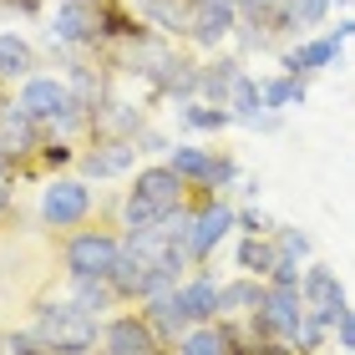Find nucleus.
Segmentation results:
<instances>
[{"label":"nucleus","instance_id":"f3484780","mask_svg":"<svg viewBox=\"0 0 355 355\" xmlns=\"http://www.w3.org/2000/svg\"><path fill=\"white\" fill-rule=\"evenodd\" d=\"M153 96H173V102H193L198 96V61L173 51V61L153 76Z\"/></svg>","mask_w":355,"mask_h":355},{"label":"nucleus","instance_id":"0eeeda50","mask_svg":"<svg viewBox=\"0 0 355 355\" xmlns=\"http://www.w3.org/2000/svg\"><path fill=\"white\" fill-rule=\"evenodd\" d=\"M15 102H21V112H26V117H36L41 127H56L67 112H76L67 76H46V71L26 76V82L15 87Z\"/></svg>","mask_w":355,"mask_h":355},{"label":"nucleus","instance_id":"9d476101","mask_svg":"<svg viewBox=\"0 0 355 355\" xmlns=\"http://www.w3.org/2000/svg\"><path fill=\"white\" fill-rule=\"evenodd\" d=\"M137 142L132 137H92V148L76 153V168H82V178H122V173H132L137 168Z\"/></svg>","mask_w":355,"mask_h":355},{"label":"nucleus","instance_id":"7ed1b4c3","mask_svg":"<svg viewBox=\"0 0 355 355\" xmlns=\"http://www.w3.org/2000/svg\"><path fill=\"white\" fill-rule=\"evenodd\" d=\"M107 36V0H51L46 46L61 51H92Z\"/></svg>","mask_w":355,"mask_h":355},{"label":"nucleus","instance_id":"2eb2a0df","mask_svg":"<svg viewBox=\"0 0 355 355\" xmlns=\"http://www.w3.org/2000/svg\"><path fill=\"white\" fill-rule=\"evenodd\" d=\"M244 56H214V61H198V102H214V107H229V92L234 82L244 76Z\"/></svg>","mask_w":355,"mask_h":355},{"label":"nucleus","instance_id":"a878e982","mask_svg":"<svg viewBox=\"0 0 355 355\" xmlns=\"http://www.w3.org/2000/svg\"><path fill=\"white\" fill-rule=\"evenodd\" d=\"M274 249L284 254V259H295V264H310V254H315V244H310V234H300V229H284V223H274Z\"/></svg>","mask_w":355,"mask_h":355},{"label":"nucleus","instance_id":"7c9ffc66","mask_svg":"<svg viewBox=\"0 0 355 355\" xmlns=\"http://www.w3.org/2000/svg\"><path fill=\"white\" fill-rule=\"evenodd\" d=\"M330 31H335V36H340V41H350V36H355V21L345 15V21H340V26H330Z\"/></svg>","mask_w":355,"mask_h":355},{"label":"nucleus","instance_id":"4be33fe9","mask_svg":"<svg viewBox=\"0 0 355 355\" xmlns=\"http://www.w3.org/2000/svg\"><path fill=\"white\" fill-rule=\"evenodd\" d=\"M259 92H264V107H274V112L304 107V96H310V87H304L300 76H289V71H274V76H259Z\"/></svg>","mask_w":355,"mask_h":355},{"label":"nucleus","instance_id":"dca6fc26","mask_svg":"<svg viewBox=\"0 0 355 355\" xmlns=\"http://www.w3.org/2000/svg\"><path fill=\"white\" fill-rule=\"evenodd\" d=\"M41 51L31 46L21 31H0V87H21L26 76H36Z\"/></svg>","mask_w":355,"mask_h":355},{"label":"nucleus","instance_id":"c756f323","mask_svg":"<svg viewBox=\"0 0 355 355\" xmlns=\"http://www.w3.org/2000/svg\"><path fill=\"white\" fill-rule=\"evenodd\" d=\"M132 142H137V153H142V157H153V153H168V148H173V142H168L163 132H157V127H142V132H137Z\"/></svg>","mask_w":355,"mask_h":355},{"label":"nucleus","instance_id":"4468645a","mask_svg":"<svg viewBox=\"0 0 355 355\" xmlns=\"http://www.w3.org/2000/svg\"><path fill=\"white\" fill-rule=\"evenodd\" d=\"M269 279H254V274H239V279L218 284V320L223 325H244L249 315H259Z\"/></svg>","mask_w":355,"mask_h":355},{"label":"nucleus","instance_id":"bb28decb","mask_svg":"<svg viewBox=\"0 0 355 355\" xmlns=\"http://www.w3.org/2000/svg\"><path fill=\"white\" fill-rule=\"evenodd\" d=\"M330 340L340 345L345 355H355V310H350V304H345L340 315H335V325H330Z\"/></svg>","mask_w":355,"mask_h":355},{"label":"nucleus","instance_id":"f03ea898","mask_svg":"<svg viewBox=\"0 0 355 355\" xmlns=\"http://www.w3.org/2000/svg\"><path fill=\"white\" fill-rule=\"evenodd\" d=\"M31 335H36L51 355H96V345H102V320L87 315L82 304H71V300L56 295V300L36 304Z\"/></svg>","mask_w":355,"mask_h":355},{"label":"nucleus","instance_id":"412c9836","mask_svg":"<svg viewBox=\"0 0 355 355\" xmlns=\"http://www.w3.org/2000/svg\"><path fill=\"white\" fill-rule=\"evenodd\" d=\"M178 122H183L188 132H223V127H234V112L193 96V102H178Z\"/></svg>","mask_w":355,"mask_h":355},{"label":"nucleus","instance_id":"20e7f679","mask_svg":"<svg viewBox=\"0 0 355 355\" xmlns=\"http://www.w3.org/2000/svg\"><path fill=\"white\" fill-rule=\"evenodd\" d=\"M117 254H122V234L112 229H71L61 239V269H67V279H107L112 269H117Z\"/></svg>","mask_w":355,"mask_h":355},{"label":"nucleus","instance_id":"f8f14e48","mask_svg":"<svg viewBox=\"0 0 355 355\" xmlns=\"http://www.w3.org/2000/svg\"><path fill=\"white\" fill-rule=\"evenodd\" d=\"M148 127V107L142 102H127V96H102L92 107V127L87 137H137Z\"/></svg>","mask_w":355,"mask_h":355},{"label":"nucleus","instance_id":"f257e3e1","mask_svg":"<svg viewBox=\"0 0 355 355\" xmlns=\"http://www.w3.org/2000/svg\"><path fill=\"white\" fill-rule=\"evenodd\" d=\"M188 198H193V183L178 178L163 157V163H148L132 173V183L122 188L117 218H122V229H163L178 208H188Z\"/></svg>","mask_w":355,"mask_h":355},{"label":"nucleus","instance_id":"6ab92c4d","mask_svg":"<svg viewBox=\"0 0 355 355\" xmlns=\"http://www.w3.org/2000/svg\"><path fill=\"white\" fill-rule=\"evenodd\" d=\"M279 259H284V254L274 249V234H239V269H244V274L269 279Z\"/></svg>","mask_w":355,"mask_h":355},{"label":"nucleus","instance_id":"423d86ee","mask_svg":"<svg viewBox=\"0 0 355 355\" xmlns=\"http://www.w3.org/2000/svg\"><path fill=\"white\" fill-rule=\"evenodd\" d=\"M229 234H234V203L223 193H198V208H193V223H188V244H183L188 259L208 264Z\"/></svg>","mask_w":355,"mask_h":355},{"label":"nucleus","instance_id":"473e14b6","mask_svg":"<svg viewBox=\"0 0 355 355\" xmlns=\"http://www.w3.org/2000/svg\"><path fill=\"white\" fill-rule=\"evenodd\" d=\"M0 102H6V92H0Z\"/></svg>","mask_w":355,"mask_h":355},{"label":"nucleus","instance_id":"c85d7f7f","mask_svg":"<svg viewBox=\"0 0 355 355\" xmlns=\"http://www.w3.org/2000/svg\"><path fill=\"white\" fill-rule=\"evenodd\" d=\"M274 223L259 214V208H234V234H269Z\"/></svg>","mask_w":355,"mask_h":355},{"label":"nucleus","instance_id":"393cba45","mask_svg":"<svg viewBox=\"0 0 355 355\" xmlns=\"http://www.w3.org/2000/svg\"><path fill=\"white\" fill-rule=\"evenodd\" d=\"M335 10V0H284V21H289V36H304V31L325 26V15Z\"/></svg>","mask_w":355,"mask_h":355},{"label":"nucleus","instance_id":"cd10ccee","mask_svg":"<svg viewBox=\"0 0 355 355\" xmlns=\"http://www.w3.org/2000/svg\"><path fill=\"white\" fill-rule=\"evenodd\" d=\"M0 340H6V355H51V350H46V345H41V340H36V335H31V330L0 335Z\"/></svg>","mask_w":355,"mask_h":355},{"label":"nucleus","instance_id":"ddd939ff","mask_svg":"<svg viewBox=\"0 0 355 355\" xmlns=\"http://www.w3.org/2000/svg\"><path fill=\"white\" fill-rule=\"evenodd\" d=\"M142 320L153 325V335H157L168 350H178V340L193 330V315H188V304H183V295H178V289H163V295L142 300Z\"/></svg>","mask_w":355,"mask_h":355},{"label":"nucleus","instance_id":"39448f33","mask_svg":"<svg viewBox=\"0 0 355 355\" xmlns=\"http://www.w3.org/2000/svg\"><path fill=\"white\" fill-rule=\"evenodd\" d=\"M92 208H96V198H92L87 178H51V183L41 188V223L56 229V234L82 229L92 218Z\"/></svg>","mask_w":355,"mask_h":355},{"label":"nucleus","instance_id":"aec40b11","mask_svg":"<svg viewBox=\"0 0 355 355\" xmlns=\"http://www.w3.org/2000/svg\"><path fill=\"white\" fill-rule=\"evenodd\" d=\"M67 87H71V102L92 117V107L107 96V71H96L92 61H71V71H67Z\"/></svg>","mask_w":355,"mask_h":355},{"label":"nucleus","instance_id":"9b49d317","mask_svg":"<svg viewBox=\"0 0 355 355\" xmlns=\"http://www.w3.org/2000/svg\"><path fill=\"white\" fill-rule=\"evenodd\" d=\"M300 295L304 304H310V315L315 320H325V325H335V315L345 310V284H340V274H335L330 264H304V279H300Z\"/></svg>","mask_w":355,"mask_h":355},{"label":"nucleus","instance_id":"5701e85b","mask_svg":"<svg viewBox=\"0 0 355 355\" xmlns=\"http://www.w3.org/2000/svg\"><path fill=\"white\" fill-rule=\"evenodd\" d=\"M71 304H82L87 315H96V320H107V310H117V289H112L107 279H71V295H67Z\"/></svg>","mask_w":355,"mask_h":355},{"label":"nucleus","instance_id":"6e6552de","mask_svg":"<svg viewBox=\"0 0 355 355\" xmlns=\"http://www.w3.org/2000/svg\"><path fill=\"white\" fill-rule=\"evenodd\" d=\"M330 67H345V41L325 31V36H300L295 46H284L279 51V71L300 76V82H310V76L330 71Z\"/></svg>","mask_w":355,"mask_h":355},{"label":"nucleus","instance_id":"b1692460","mask_svg":"<svg viewBox=\"0 0 355 355\" xmlns=\"http://www.w3.org/2000/svg\"><path fill=\"white\" fill-rule=\"evenodd\" d=\"M229 112H234V127H249V122L264 112V92H259V76H254V71H244V76L234 82V92H229Z\"/></svg>","mask_w":355,"mask_h":355},{"label":"nucleus","instance_id":"2f4dec72","mask_svg":"<svg viewBox=\"0 0 355 355\" xmlns=\"http://www.w3.org/2000/svg\"><path fill=\"white\" fill-rule=\"evenodd\" d=\"M0 355H6V340H0Z\"/></svg>","mask_w":355,"mask_h":355},{"label":"nucleus","instance_id":"1a4fd4ad","mask_svg":"<svg viewBox=\"0 0 355 355\" xmlns=\"http://www.w3.org/2000/svg\"><path fill=\"white\" fill-rule=\"evenodd\" d=\"M96 355H168V345L153 335V325L137 310V315L102 320V345H96Z\"/></svg>","mask_w":355,"mask_h":355},{"label":"nucleus","instance_id":"a211bd4d","mask_svg":"<svg viewBox=\"0 0 355 355\" xmlns=\"http://www.w3.org/2000/svg\"><path fill=\"white\" fill-rule=\"evenodd\" d=\"M178 355H234V325H223V320L193 325L183 340H178Z\"/></svg>","mask_w":355,"mask_h":355}]
</instances>
